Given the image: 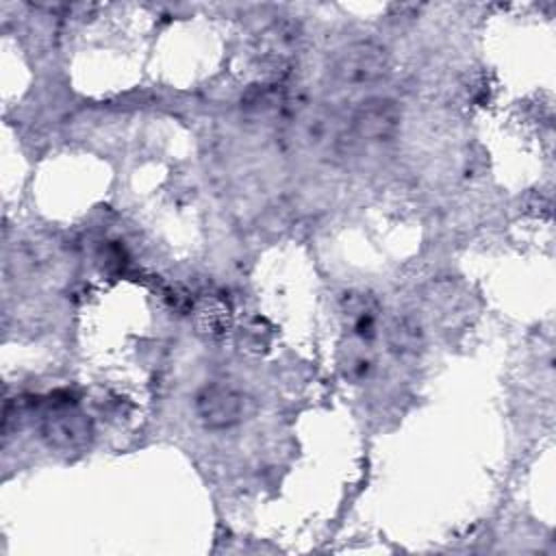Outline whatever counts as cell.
I'll return each instance as SVG.
<instances>
[{
    "instance_id": "obj_2",
    "label": "cell",
    "mask_w": 556,
    "mask_h": 556,
    "mask_svg": "<svg viewBox=\"0 0 556 556\" xmlns=\"http://www.w3.org/2000/svg\"><path fill=\"white\" fill-rule=\"evenodd\" d=\"M248 397L232 384L211 382L195 395V415L208 430H226L243 421Z\"/></svg>"
},
{
    "instance_id": "obj_3",
    "label": "cell",
    "mask_w": 556,
    "mask_h": 556,
    "mask_svg": "<svg viewBox=\"0 0 556 556\" xmlns=\"http://www.w3.org/2000/svg\"><path fill=\"white\" fill-rule=\"evenodd\" d=\"M91 421L67 402L52 404V410L46 413L41 421V437L50 447L61 452L85 447L91 441Z\"/></svg>"
},
{
    "instance_id": "obj_1",
    "label": "cell",
    "mask_w": 556,
    "mask_h": 556,
    "mask_svg": "<svg viewBox=\"0 0 556 556\" xmlns=\"http://www.w3.org/2000/svg\"><path fill=\"white\" fill-rule=\"evenodd\" d=\"M332 72L343 85H371L389 72V54L380 43L354 41L337 52Z\"/></svg>"
},
{
    "instance_id": "obj_5",
    "label": "cell",
    "mask_w": 556,
    "mask_h": 556,
    "mask_svg": "<svg viewBox=\"0 0 556 556\" xmlns=\"http://www.w3.org/2000/svg\"><path fill=\"white\" fill-rule=\"evenodd\" d=\"M419 328L415 324H410L408 319L395 324L393 332H391V345L397 352H413L419 343Z\"/></svg>"
},
{
    "instance_id": "obj_4",
    "label": "cell",
    "mask_w": 556,
    "mask_h": 556,
    "mask_svg": "<svg viewBox=\"0 0 556 556\" xmlns=\"http://www.w3.org/2000/svg\"><path fill=\"white\" fill-rule=\"evenodd\" d=\"M402 111L395 100L374 96L363 100L352 115V132L363 141H387L400 128Z\"/></svg>"
}]
</instances>
